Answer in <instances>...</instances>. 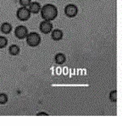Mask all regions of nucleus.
Segmentation results:
<instances>
[{"label":"nucleus","mask_w":122,"mask_h":126,"mask_svg":"<svg viewBox=\"0 0 122 126\" xmlns=\"http://www.w3.org/2000/svg\"><path fill=\"white\" fill-rule=\"evenodd\" d=\"M20 47H19L17 45H11L10 47H9V52L10 53V55L12 56H16L20 53Z\"/></svg>","instance_id":"9b49d317"},{"label":"nucleus","mask_w":122,"mask_h":126,"mask_svg":"<svg viewBox=\"0 0 122 126\" xmlns=\"http://www.w3.org/2000/svg\"><path fill=\"white\" fill-rule=\"evenodd\" d=\"M54 61L57 64H63L66 61V57L64 53H58L54 57Z\"/></svg>","instance_id":"9d476101"},{"label":"nucleus","mask_w":122,"mask_h":126,"mask_svg":"<svg viewBox=\"0 0 122 126\" xmlns=\"http://www.w3.org/2000/svg\"><path fill=\"white\" fill-rule=\"evenodd\" d=\"M65 14L69 18H74L78 14V8L75 6V4L70 3L65 6Z\"/></svg>","instance_id":"20e7f679"},{"label":"nucleus","mask_w":122,"mask_h":126,"mask_svg":"<svg viewBox=\"0 0 122 126\" xmlns=\"http://www.w3.org/2000/svg\"><path fill=\"white\" fill-rule=\"evenodd\" d=\"M109 99L113 102H115L117 101V92L116 91H112L109 93Z\"/></svg>","instance_id":"f8f14e48"},{"label":"nucleus","mask_w":122,"mask_h":126,"mask_svg":"<svg viewBox=\"0 0 122 126\" xmlns=\"http://www.w3.org/2000/svg\"><path fill=\"white\" fill-rule=\"evenodd\" d=\"M8 40L4 36H0V48H3L7 46Z\"/></svg>","instance_id":"ddd939ff"},{"label":"nucleus","mask_w":122,"mask_h":126,"mask_svg":"<svg viewBox=\"0 0 122 126\" xmlns=\"http://www.w3.org/2000/svg\"><path fill=\"white\" fill-rule=\"evenodd\" d=\"M26 42L30 47H37L41 42V36L40 35L36 32H31L28 33L26 37Z\"/></svg>","instance_id":"f03ea898"},{"label":"nucleus","mask_w":122,"mask_h":126,"mask_svg":"<svg viewBox=\"0 0 122 126\" xmlns=\"http://www.w3.org/2000/svg\"><path fill=\"white\" fill-rule=\"evenodd\" d=\"M31 12L27 7H20L16 12V17L20 21H26L30 19Z\"/></svg>","instance_id":"7ed1b4c3"},{"label":"nucleus","mask_w":122,"mask_h":126,"mask_svg":"<svg viewBox=\"0 0 122 126\" xmlns=\"http://www.w3.org/2000/svg\"><path fill=\"white\" fill-rule=\"evenodd\" d=\"M40 32H42L43 34H48L53 31V25H52L51 21L44 20L40 23L39 26Z\"/></svg>","instance_id":"423d86ee"},{"label":"nucleus","mask_w":122,"mask_h":126,"mask_svg":"<svg viewBox=\"0 0 122 126\" xmlns=\"http://www.w3.org/2000/svg\"><path fill=\"white\" fill-rule=\"evenodd\" d=\"M27 8H28V9L30 10L31 14H35V15L39 13L41 11V9H42L41 4L38 2H32V3H30V5Z\"/></svg>","instance_id":"0eeeda50"},{"label":"nucleus","mask_w":122,"mask_h":126,"mask_svg":"<svg viewBox=\"0 0 122 126\" xmlns=\"http://www.w3.org/2000/svg\"><path fill=\"white\" fill-rule=\"evenodd\" d=\"M8 102V96L4 93L0 94V104H5Z\"/></svg>","instance_id":"4468645a"},{"label":"nucleus","mask_w":122,"mask_h":126,"mask_svg":"<svg viewBox=\"0 0 122 126\" xmlns=\"http://www.w3.org/2000/svg\"><path fill=\"white\" fill-rule=\"evenodd\" d=\"M37 116H41V115H43V116H48V113H37L36 114Z\"/></svg>","instance_id":"dca6fc26"},{"label":"nucleus","mask_w":122,"mask_h":126,"mask_svg":"<svg viewBox=\"0 0 122 126\" xmlns=\"http://www.w3.org/2000/svg\"><path fill=\"white\" fill-rule=\"evenodd\" d=\"M19 3L21 5V7H28L32 3V0H19Z\"/></svg>","instance_id":"2eb2a0df"},{"label":"nucleus","mask_w":122,"mask_h":126,"mask_svg":"<svg viewBox=\"0 0 122 126\" xmlns=\"http://www.w3.org/2000/svg\"><path fill=\"white\" fill-rule=\"evenodd\" d=\"M52 39L53 41H60L62 40L64 36V33L61 30L59 29H55V30L52 31Z\"/></svg>","instance_id":"6e6552de"},{"label":"nucleus","mask_w":122,"mask_h":126,"mask_svg":"<svg viewBox=\"0 0 122 126\" xmlns=\"http://www.w3.org/2000/svg\"><path fill=\"white\" fill-rule=\"evenodd\" d=\"M28 34V29L25 26H19L15 29V35L18 39L22 40L26 37Z\"/></svg>","instance_id":"39448f33"},{"label":"nucleus","mask_w":122,"mask_h":126,"mask_svg":"<svg viewBox=\"0 0 122 126\" xmlns=\"http://www.w3.org/2000/svg\"><path fill=\"white\" fill-rule=\"evenodd\" d=\"M0 30L3 32V34H9L12 31V26H11L9 23L8 22H4L1 25V27H0Z\"/></svg>","instance_id":"1a4fd4ad"},{"label":"nucleus","mask_w":122,"mask_h":126,"mask_svg":"<svg viewBox=\"0 0 122 126\" xmlns=\"http://www.w3.org/2000/svg\"><path fill=\"white\" fill-rule=\"evenodd\" d=\"M41 16L44 20L52 21L56 19L58 15V9L52 3H47L41 9Z\"/></svg>","instance_id":"f257e3e1"}]
</instances>
